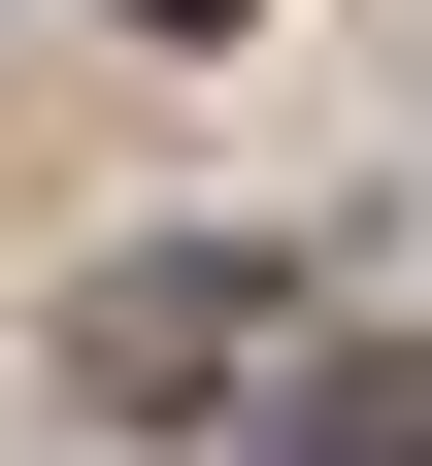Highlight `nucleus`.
<instances>
[{
	"mask_svg": "<svg viewBox=\"0 0 432 466\" xmlns=\"http://www.w3.org/2000/svg\"><path fill=\"white\" fill-rule=\"evenodd\" d=\"M67 367H100V400H233V367H266V267H100Z\"/></svg>",
	"mask_w": 432,
	"mask_h": 466,
	"instance_id": "nucleus-1",
	"label": "nucleus"
},
{
	"mask_svg": "<svg viewBox=\"0 0 432 466\" xmlns=\"http://www.w3.org/2000/svg\"><path fill=\"white\" fill-rule=\"evenodd\" d=\"M266 466H432V367H333V400H299Z\"/></svg>",
	"mask_w": 432,
	"mask_h": 466,
	"instance_id": "nucleus-2",
	"label": "nucleus"
},
{
	"mask_svg": "<svg viewBox=\"0 0 432 466\" xmlns=\"http://www.w3.org/2000/svg\"><path fill=\"white\" fill-rule=\"evenodd\" d=\"M134 34H233V0H134Z\"/></svg>",
	"mask_w": 432,
	"mask_h": 466,
	"instance_id": "nucleus-3",
	"label": "nucleus"
}]
</instances>
